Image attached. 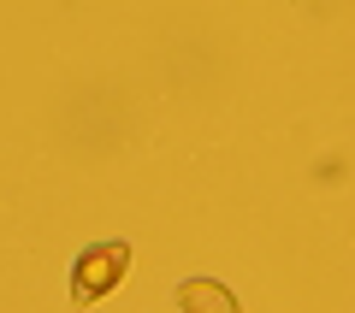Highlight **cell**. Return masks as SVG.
<instances>
[{"label": "cell", "mask_w": 355, "mask_h": 313, "mask_svg": "<svg viewBox=\"0 0 355 313\" xmlns=\"http://www.w3.org/2000/svg\"><path fill=\"white\" fill-rule=\"evenodd\" d=\"M125 272H130V242L125 237L89 242V249L71 260V301H77V307H89V301L113 296V289L125 284Z\"/></svg>", "instance_id": "1"}, {"label": "cell", "mask_w": 355, "mask_h": 313, "mask_svg": "<svg viewBox=\"0 0 355 313\" xmlns=\"http://www.w3.org/2000/svg\"><path fill=\"white\" fill-rule=\"evenodd\" d=\"M178 307H184V313H243V301H237V289H231V284L196 272V278L178 284Z\"/></svg>", "instance_id": "2"}]
</instances>
